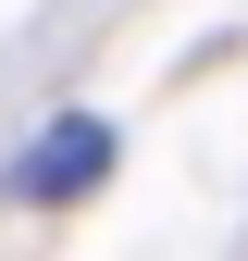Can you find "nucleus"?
<instances>
[{
    "label": "nucleus",
    "instance_id": "obj_1",
    "mask_svg": "<svg viewBox=\"0 0 248 261\" xmlns=\"http://www.w3.org/2000/svg\"><path fill=\"white\" fill-rule=\"evenodd\" d=\"M100 162H112V124H50L25 162V199H75V187H100Z\"/></svg>",
    "mask_w": 248,
    "mask_h": 261
}]
</instances>
